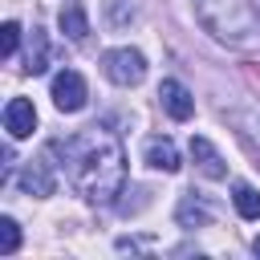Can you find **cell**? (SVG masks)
<instances>
[{"instance_id":"1","label":"cell","mask_w":260,"mask_h":260,"mask_svg":"<svg viewBox=\"0 0 260 260\" xmlns=\"http://www.w3.org/2000/svg\"><path fill=\"white\" fill-rule=\"evenodd\" d=\"M49 158H57V171L69 179V187L85 199V203H114L122 195L126 183V150L118 142L114 130L106 126H85L77 134L53 138L45 146Z\"/></svg>"},{"instance_id":"2","label":"cell","mask_w":260,"mask_h":260,"mask_svg":"<svg viewBox=\"0 0 260 260\" xmlns=\"http://www.w3.org/2000/svg\"><path fill=\"white\" fill-rule=\"evenodd\" d=\"M191 4L203 32H211L219 45L244 49V53L260 49V20L248 0H191Z\"/></svg>"},{"instance_id":"3","label":"cell","mask_w":260,"mask_h":260,"mask_svg":"<svg viewBox=\"0 0 260 260\" xmlns=\"http://www.w3.org/2000/svg\"><path fill=\"white\" fill-rule=\"evenodd\" d=\"M102 73H106V81L130 89V85H138V81L146 77V57H142L138 49H130V45L106 49V53H102Z\"/></svg>"},{"instance_id":"4","label":"cell","mask_w":260,"mask_h":260,"mask_svg":"<svg viewBox=\"0 0 260 260\" xmlns=\"http://www.w3.org/2000/svg\"><path fill=\"white\" fill-rule=\"evenodd\" d=\"M49 98H53V106H57L61 114H77V110H85V102H89V85H85V77H81L77 69H61V73H53Z\"/></svg>"},{"instance_id":"5","label":"cell","mask_w":260,"mask_h":260,"mask_svg":"<svg viewBox=\"0 0 260 260\" xmlns=\"http://www.w3.org/2000/svg\"><path fill=\"white\" fill-rule=\"evenodd\" d=\"M57 175H61V171H53L49 154H45V158H28V162L20 167V191L32 195V199H49V195L57 191Z\"/></svg>"},{"instance_id":"6","label":"cell","mask_w":260,"mask_h":260,"mask_svg":"<svg viewBox=\"0 0 260 260\" xmlns=\"http://www.w3.org/2000/svg\"><path fill=\"white\" fill-rule=\"evenodd\" d=\"M4 130H8L12 142L28 138L37 130V106L28 98H8V106H4Z\"/></svg>"},{"instance_id":"7","label":"cell","mask_w":260,"mask_h":260,"mask_svg":"<svg viewBox=\"0 0 260 260\" xmlns=\"http://www.w3.org/2000/svg\"><path fill=\"white\" fill-rule=\"evenodd\" d=\"M187 150H191V162H195V171H199L203 179H228V162H223V154L215 150V142H211V138L195 134Z\"/></svg>"},{"instance_id":"8","label":"cell","mask_w":260,"mask_h":260,"mask_svg":"<svg viewBox=\"0 0 260 260\" xmlns=\"http://www.w3.org/2000/svg\"><path fill=\"white\" fill-rule=\"evenodd\" d=\"M158 102H162V110H167L175 122H187V118L195 114V98H191V89H187L183 81H175V77H162V85H158Z\"/></svg>"},{"instance_id":"9","label":"cell","mask_w":260,"mask_h":260,"mask_svg":"<svg viewBox=\"0 0 260 260\" xmlns=\"http://www.w3.org/2000/svg\"><path fill=\"white\" fill-rule=\"evenodd\" d=\"M142 158H146V167H150V171H162V175H175V171L183 167V158H179V146H175L167 134H154V138H146V146H142Z\"/></svg>"},{"instance_id":"10","label":"cell","mask_w":260,"mask_h":260,"mask_svg":"<svg viewBox=\"0 0 260 260\" xmlns=\"http://www.w3.org/2000/svg\"><path fill=\"white\" fill-rule=\"evenodd\" d=\"M211 215H215V207L207 203V195H199V191H183V199H179V207H175L179 228H207Z\"/></svg>"},{"instance_id":"11","label":"cell","mask_w":260,"mask_h":260,"mask_svg":"<svg viewBox=\"0 0 260 260\" xmlns=\"http://www.w3.org/2000/svg\"><path fill=\"white\" fill-rule=\"evenodd\" d=\"M57 28H61L69 41L81 45V41L89 37V16H85V8H81V4H65L61 16H57Z\"/></svg>"},{"instance_id":"12","label":"cell","mask_w":260,"mask_h":260,"mask_svg":"<svg viewBox=\"0 0 260 260\" xmlns=\"http://www.w3.org/2000/svg\"><path fill=\"white\" fill-rule=\"evenodd\" d=\"M45 69H49V37L45 28H32L24 49V73H45Z\"/></svg>"},{"instance_id":"13","label":"cell","mask_w":260,"mask_h":260,"mask_svg":"<svg viewBox=\"0 0 260 260\" xmlns=\"http://www.w3.org/2000/svg\"><path fill=\"white\" fill-rule=\"evenodd\" d=\"M232 207L240 219H260V191L252 183H236L232 187Z\"/></svg>"},{"instance_id":"14","label":"cell","mask_w":260,"mask_h":260,"mask_svg":"<svg viewBox=\"0 0 260 260\" xmlns=\"http://www.w3.org/2000/svg\"><path fill=\"white\" fill-rule=\"evenodd\" d=\"M20 248V223L12 215H0V256H12Z\"/></svg>"},{"instance_id":"15","label":"cell","mask_w":260,"mask_h":260,"mask_svg":"<svg viewBox=\"0 0 260 260\" xmlns=\"http://www.w3.org/2000/svg\"><path fill=\"white\" fill-rule=\"evenodd\" d=\"M16 49H20V24L16 20H4V28H0V53L4 57H16Z\"/></svg>"},{"instance_id":"16","label":"cell","mask_w":260,"mask_h":260,"mask_svg":"<svg viewBox=\"0 0 260 260\" xmlns=\"http://www.w3.org/2000/svg\"><path fill=\"white\" fill-rule=\"evenodd\" d=\"M252 252H256V256H260V236H256V240H252Z\"/></svg>"}]
</instances>
